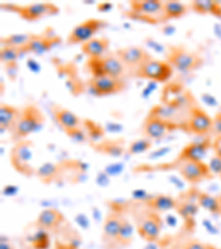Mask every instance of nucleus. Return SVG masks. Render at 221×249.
I'll list each match as a JSON object with an SVG mask.
<instances>
[{"mask_svg":"<svg viewBox=\"0 0 221 249\" xmlns=\"http://www.w3.org/2000/svg\"><path fill=\"white\" fill-rule=\"evenodd\" d=\"M44 123V116L35 106H28L21 111L13 131V139L21 141L38 131Z\"/></svg>","mask_w":221,"mask_h":249,"instance_id":"1","label":"nucleus"},{"mask_svg":"<svg viewBox=\"0 0 221 249\" xmlns=\"http://www.w3.org/2000/svg\"><path fill=\"white\" fill-rule=\"evenodd\" d=\"M86 66L92 77L122 78L125 68L120 60L116 57V54L104 55L101 58H90Z\"/></svg>","mask_w":221,"mask_h":249,"instance_id":"2","label":"nucleus"},{"mask_svg":"<svg viewBox=\"0 0 221 249\" xmlns=\"http://www.w3.org/2000/svg\"><path fill=\"white\" fill-rule=\"evenodd\" d=\"M130 6L132 17L144 19L152 23L165 21L164 2L160 0H133Z\"/></svg>","mask_w":221,"mask_h":249,"instance_id":"3","label":"nucleus"},{"mask_svg":"<svg viewBox=\"0 0 221 249\" xmlns=\"http://www.w3.org/2000/svg\"><path fill=\"white\" fill-rule=\"evenodd\" d=\"M32 159V142L27 140L18 141L11 150V165L20 174L31 176L34 174V167L31 166L30 160Z\"/></svg>","mask_w":221,"mask_h":249,"instance_id":"4","label":"nucleus"},{"mask_svg":"<svg viewBox=\"0 0 221 249\" xmlns=\"http://www.w3.org/2000/svg\"><path fill=\"white\" fill-rule=\"evenodd\" d=\"M171 74L172 67L170 63L154 58L147 60L135 71L136 77L152 80L155 82H166L170 80Z\"/></svg>","mask_w":221,"mask_h":249,"instance_id":"5","label":"nucleus"},{"mask_svg":"<svg viewBox=\"0 0 221 249\" xmlns=\"http://www.w3.org/2000/svg\"><path fill=\"white\" fill-rule=\"evenodd\" d=\"M167 62L180 72H190L203 64V59L194 52L185 50L184 48H170L167 55Z\"/></svg>","mask_w":221,"mask_h":249,"instance_id":"6","label":"nucleus"},{"mask_svg":"<svg viewBox=\"0 0 221 249\" xmlns=\"http://www.w3.org/2000/svg\"><path fill=\"white\" fill-rule=\"evenodd\" d=\"M163 228V220L157 213L154 211H146L137 222L138 235L148 243L158 240Z\"/></svg>","mask_w":221,"mask_h":249,"instance_id":"7","label":"nucleus"},{"mask_svg":"<svg viewBox=\"0 0 221 249\" xmlns=\"http://www.w3.org/2000/svg\"><path fill=\"white\" fill-rule=\"evenodd\" d=\"M87 86L94 95L103 96L122 92L126 88V82L122 78L92 77L88 80Z\"/></svg>","mask_w":221,"mask_h":249,"instance_id":"8","label":"nucleus"},{"mask_svg":"<svg viewBox=\"0 0 221 249\" xmlns=\"http://www.w3.org/2000/svg\"><path fill=\"white\" fill-rule=\"evenodd\" d=\"M178 171L185 180L190 184L200 183L202 180L211 178V172L209 170L208 164L204 162H195V160H179Z\"/></svg>","mask_w":221,"mask_h":249,"instance_id":"9","label":"nucleus"},{"mask_svg":"<svg viewBox=\"0 0 221 249\" xmlns=\"http://www.w3.org/2000/svg\"><path fill=\"white\" fill-rule=\"evenodd\" d=\"M105 25L104 21L100 19H87L85 21L75 26L70 32L68 37V43L69 45H76V43H85L93 39V36L98 32L101 28Z\"/></svg>","mask_w":221,"mask_h":249,"instance_id":"10","label":"nucleus"},{"mask_svg":"<svg viewBox=\"0 0 221 249\" xmlns=\"http://www.w3.org/2000/svg\"><path fill=\"white\" fill-rule=\"evenodd\" d=\"M212 119L204 110L197 107H192L188 115L185 131L197 135H204L211 133Z\"/></svg>","mask_w":221,"mask_h":249,"instance_id":"11","label":"nucleus"},{"mask_svg":"<svg viewBox=\"0 0 221 249\" xmlns=\"http://www.w3.org/2000/svg\"><path fill=\"white\" fill-rule=\"evenodd\" d=\"M115 54L120 60V62L124 64V67L135 71L147 60L152 59V55L144 48L136 46L122 48V49L116 51Z\"/></svg>","mask_w":221,"mask_h":249,"instance_id":"12","label":"nucleus"},{"mask_svg":"<svg viewBox=\"0 0 221 249\" xmlns=\"http://www.w3.org/2000/svg\"><path fill=\"white\" fill-rule=\"evenodd\" d=\"M15 11L20 17L28 21H35L48 16H53L59 13V8L51 2H35L22 7H14Z\"/></svg>","mask_w":221,"mask_h":249,"instance_id":"13","label":"nucleus"},{"mask_svg":"<svg viewBox=\"0 0 221 249\" xmlns=\"http://www.w3.org/2000/svg\"><path fill=\"white\" fill-rule=\"evenodd\" d=\"M60 42H61V38L57 37V36L34 35L30 42L25 48H22V50L23 53L31 52V53L41 55Z\"/></svg>","mask_w":221,"mask_h":249,"instance_id":"14","label":"nucleus"},{"mask_svg":"<svg viewBox=\"0 0 221 249\" xmlns=\"http://www.w3.org/2000/svg\"><path fill=\"white\" fill-rule=\"evenodd\" d=\"M175 130L170 124L165 122L164 120L159 119L158 116L148 114L144 122L143 131L148 140H160L167 134L168 131Z\"/></svg>","mask_w":221,"mask_h":249,"instance_id":"15","label":"nucleus"},{"mask_svg":"<svg viewBox=\"0 0 221 249\" xmlns=\"http://www.w3.org/2000/svg\"><path fill=\"white\" fill-rule=\"evenodd\" d=\"M123 216H120L119 213H111L104 220L102 239L104 245L113 247L118 245V237L122 224Z\"/></svg>","mask_w":221,"mask_h":249,"instance_id":"16","label":"nucleus"},{"mask_svg":"<svg viewBox=\"0 0 221 249\" xmlns=\"http://www.w3.org/2000/svg\"><path fill=\"white\" fill-rule=\"evenodd\" d=\"M212 147V143L209 140L202 142H194L188 144L184 147L182 153L179 154V160H195V162H203V160L208 154V150Z\"/></svg>","mask_w":221,"mask_h":249,"instance_id":"17","label":"nucleus"},{"mask_svg":"<svg viewBox=\"0 0 221 249\" xmlns=\"http://www.w3.org/2000/svg\"><path fill=\"white\" fill-rule=\"evenodd\" d=\"M197 198H198V193L194 196V197H188L177 199V206L176 211L178 214L182 216L185 222L187 224H194V218L197 215L199 210V205L197 202Z\"/></svg>","mask_w":221,"mask_h":249,"instance_id":"18","label":"nucleus"},{"mask_svg":"<svg viewBox=\"0 0 221 249\" xmlns=\"http://www.w3.org/2000/svg\"><path fill=\"white\" fill-rule=\"evenodd\" d=\"M110 46L107 38H93L82 45V51L90 58H101L105 55V52Z\"/></svg>","mask_w":221,"mask_h":249,"instance_id":"19","label":"nucleus"},{"mask_svg":"<svg viewBox=\"0 0 221 249\" xmlns=\"http://www.w3.org/2000/svg\"><path fill=\"white\" fill-rule=\"evenodd\" d=\"M63 220V215L59 211L53 210V208H48V210L40 213L37 219V225L42 230H53V228L58 227Z\"/></svg>","mask_w":221,"mask_h":249,"instance_id":"20","label":"nucleus"},{"mask_svg":"<svg viewBox=\"0 0 221 249\" xmlns=\"http://www.w3.org/2000/svg\"><path fill=\"white\" fill-rule=\"evenodd\" d=\"M20 114H21V111H19L17 107L9 106V104H1L0 106V126H1V131H3V128L13 131Z\"/></svg>","mask_w":221,"mask_h":249,"instance_id":"21","label":"nucleus"},{"mask_svg":"<svg viewBox=\"0 0 221 249\" xmlns=\"http://www.w3.org/2000/svg\"><path fill=\"white\" fill-rule=\"evenodd\" d=\"M147 207L156 213L159 212H168L171 210H176L177 199L171 197L170 195H157L152 196L146 202Z\"/></svg>","mask_w":221,"mask_h":249,"instance_id":"22","label":"nucleus"},{"mask_svg":"<svg viewBox=\"0 0 221 249\" xmlns=\"http://www.w3.org/2000/svg\"><path fill=\"white\" fill-rule=\"evenodd\" d=\"M54 118L64 131H70L80 127L79 116L67 109H57L54 112Z\"/></svg>","mask_w":221,"mask_h":249,"instance_id":"23","label":"nucleus"},{"mask_svg":"<svg viewBox=\"0 0 221 249\" xmlns=\"http://www.w3.org/2000/svg\"><path fill=\"white\" fill-rule=\"evenodd\" d=\"M199 207H203L204 210L208 211L211 214L221 215V203L220 199L215 197L207 193H198V198H197Z\"/></svg>","mask_w":221,"mask_h":249,"instance_id":"24","label":"nucleus"},{"mask_svg":"<svg viewBox=\"0 0 221 249\" xmlns=\"http://www.w3.org/2000/svg\"><path fill=\"white\" fill-rule=\"evenodd\" d=\"M191 8L198 14H211L217 17H221V5L212 0H196L191 2Z\"/></svg>","mask_w":221,"mask_h":249,"instance_id":"25","label":"nucleus"},{"mask_svg":"<svg viewBox=\"0 0 221 249\" xmlns=\"http://www.w3.org/2000/svg\"><path fill=\"white\" fill-rule=\"evenodd\" d=\"M94 148L101 153L113 156V158H119L124 153L123 144L119 141H106V142H102L95 145Z\"/></svg>","mask_w":221,"mask_h":249,"instance_id":"26","label":"nucleus"},{"mask_svg":"<svg viewBox=\"0 0 221 249\" xmlns=\"http://www.w3.org/2000/svg\"><path fill=\"white\" fill-rule=\"evenodd\" d=\"M187 13V7L179 1H165L164 16L165 20L171 18H180Z\"/></svg>","mask_w":221,"mask_h":249,"instance_id":"27","label":"nucleus"},{"mask_svg":"<svg viewBox=\"0 0 221 249\" xmlns=\"http://www.w3.org/2000/svg\"><path fill=\"white\" fill-rule=\"evenodd\" d=\"M133 235H134V227L125 217H123L118 237V245L124 247L128 246L133 240Z\"/></svg>","mask_w":221,"mask_h":249,"instance_id":"28","label":"nucleus"},{"mask_svg":"<svg viewBox=\"0 0 221 249\" xmlns=\"http://www.w3.org/2000/svg\"><path fill=\"white\" fill-rule=\"evenodd\" d=\"M23 54L22 48H17L13 46H3L0 51V60L3 66L8 63L17 62V60L20 58V55Z\"/></svg>","mask_w":221,"mask_h":249,"instance_id":"29","label":"nucleus"},{"mask_svg":"<svg viewBox=\"0 0 221 249\" xmlns=\"http://www.w3.org/2000/svg\"><path fill=\"white\" fill-rule=\"evenodd\" d=\"M58 173H59V167L51 163L43 164V165L40 166L38 170L35 171V174L38 175V178L44 183L52 182V180L57 178Z\"/></svg>","mask_w":221,"mask_h":249,"instance_id":"30","label":"nucleus"},{"mask_svg":"<svg viewBox=\"0 0 221 249\" xmlns=\"http://www.w3.org/2000/svg\"><path fill=\"white\" fill-rule=\"evenodd\" d=\"M34 35H27V34H17V35H10L6 38L1 39L2 45L5 46H13L17 48H25Z\"/></svg>","mask_w":221,"mask_h":249,"instance_id":"31","label":"nucleus"},{"mask_svg":"<svg viewBox=\"0 0 221 249\" xmlns=\"http://www.w3.org/2000/svg\"><path fill=\"white\" fill-rule=\"evenodd\" d=\"M31 243L32 246L35 249H48V247L50 246V237L48 235L46 230L40 228V230L32 236Z\"/></svg>","mask_w":221,"mask_h":249,"instance_id":"32","label":"nucleus"},{"mask_svg":"<svg viewBox=\"0 0 221 249\" xmlns=\"http://www.w3.org/2000/svg\"><path fill=\"white\" fill-rule=\"evenodd\" d=\"M152 147V141L148 139H140L137 141H134L130 147H128V154L131 155H137V154H142L145 153V152L150 151Z\"/></svg>","mask_w":221,"mask_h":249,"instance_id":"33","label":"nucleus"},{"mask_svg":"<svg viewBox=\"0 0 221 249\" xmlns=\"http://www.w3.org/2000/svg\"><path fill=\"white\" fill-rule=\"evenodd\" d=\"M66 133L68 134V136H69L71 140H73L76 143L84 142V141H86L87 136H88L85 132H83L81 127H76V128H73V130L67 131Z\"/></svg>","mask_w":221,"mask_h":249,"instance_id":"34","label":"nucleus"},{"mask_svg":"<svg viewBox=\"0 0 221 249\" xmlns=\"http://www.w3.org/2000/svg\"><path fill=\"white\" fill-rule=\"evenodd\" d=\"M87 124V128H88V133L87 135L90 136L91 139L93 140H99L101 139L103 136V130L99 125H96L95 123L91 122V121H86L85 122Z\"/></svg>","mask_w":221,"mask_h":249,"instance_id":"35","label":"nucleus"},{"mask_svg":"<svg viewBox=\"0 0 221 249\" xmlns=\"http://www.w3.org/2000/svg\"><path fill=\"white\" fill-rule=\"evenodd\" d=\"M209 170H210L211 174L221 175V158L215 155L214 158L210 160V162L208 164Z\"/></svg>","mask_w":221,"mask_h":249,"instance_id":"36","label":"nucleus"},{"mask_svg":"<svg viewBox=\"0 0 221 249\" xmlns=\"http://www.w3.org/2000/svg\"><path fill=\"white\" fill-rule=\"evenodd\" d=\"M211 133L216 136L221 135V112H218V113L215 115V118L212 119Z\"/></svg>","mask_w":221,"mask_h":249,"instance_id":"37","label":"nucleus"},{"mask_svg":"<svg viewBox=\"0 0 221 249\" xmlns=\"http://www.w3.org/2000/svg\"><path fill=\"white\" fill-rule=\"evenodd\" d=\"M5 70L7 72V75L9 77L10 80H16V78H17V75H18V71H19L17 62L6 64Z\"/></svg>","mask_w":221,"mask_h":249,"instance_id":"38","label":"nucleus"},{"mask_svg":"<svg viewBox=\"0 0 221 249\" xmlns=\"http://www.w3.org/2000/svg\"><path fill=\"white\" fill-rule=\"evenodd\" d=\"M184 249H215V248L209 246V245L199 242V240H190L189 243L186 244V246L184 247Z\"/></svg>","mask_w":221,"mask_h":249,"instance_id":"39","label":"nucleus"},{"mask_svg":"<svg viewBox=\"0 0 221 249\" xmlns=\"http://www.w3.org/2000/svg\"><path fill=\"white\" fill-rule=\"evenodd\" d=\"M212 148H214L216 155L221 158V135L216 136L214 143H212Z\"/></svg>","mask_w":221,"mask_h":249,"instance_id":"40","label":"nucleus"},{"mask_svg":"<svg viewBox=\"0 0 221 249\" xmlns=\"http://www.w3.org/2000/svg\"><path fill=\"white\" fill-rule=\"evenodd\" d=\"M112 7H113V6H112L111 3L103 2V3H100V5H99V10L100 11H107V10H111Z\"/></svg>","mask_w":221,"mask_h":249,"instance_id":"41","label":"nucleus"},{"mask_svg":"<svg viewBox=\"0 0 221 249\" xmlns=\"http://www.w3.org/2000/svg\"><path fill=\"white\" fill-rule=\"evenodd\" d=\"M0 249H14V247L11 246L10 243H8L7 240H1V244H0Z\"/></svg>","mask_w":221,"mask_h":249,"instance_id":"42","label":"nucleus"},{"mask_svg":"<svg viewBox=\"0 0 221 249\" xmlns=\"http://www.w3.org/2000/svg\"><path fill=\"white\" fill-rule=\"evenodd\" d=\"M219 199H220V203H221V196H220V197H219Z\"/></svg>","mask_w":221,"mask_h":249,"instance_id":"43","label":"nucleus"}]
</instances>
